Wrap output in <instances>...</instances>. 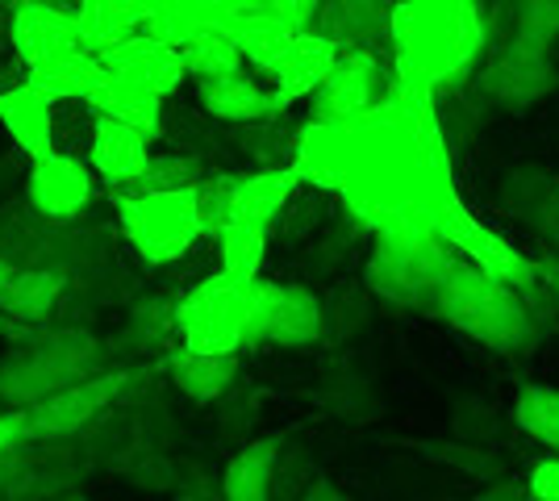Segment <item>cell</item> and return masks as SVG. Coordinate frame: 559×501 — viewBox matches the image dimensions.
Instances as JSON below:
<instances>
[{"label":"cell","mask_w":559,"mask_h":501,"mask_svg":"<svg viewBox=\"0 0 559 501\" xmlns=\"http://www.w3.org/2000/svg\"><path fill=\"white\" fill-rule=\"evenodd\" d=\"M293 171L338 196L368 235L426 226L435 201L455 189V159L439 130V96L405 75L372 109L343 121H301Z\"/></svg>","instance_id":"6da1fadb"},{"label":"cell","mask_w":559,"mask_h":501,"mask_svg":"<svg viewBox=\"0 0 559 501\" xmlns=\"http://www.w3.org/2000/svg\"><path fill=\"white\" fill-rule=\"evenodd\" d=\"M492 38L480 0H393L389 50L393 75H405L435 96L464 88Z\"/></svg>","instance_id":"7a4b0ae2"},{"label":"cell","mask_w":559,"mask_h":501,"mask_svg":"<svg viewBox=\"0 0 559 501\" xmlns=\"http://www.w3.org/2000/svg\"><path fill=\"white\" fill-rule=\"evenodd\" d=\"M421 318L464 334L472 343H480L485 351L506 359L531 356L543 343V334H547L518 288L489 276V272H480V267H472L467 260L451 267V276L439 285L430 310Z\"/></svg>","instance_id":"3957f363"},{"label":"cell","mask_w":559,"mask_h":501,"mask_svg":"<svg viewBox=\"0 0 559 501\" xmlns=\"http://www.w3.org/2000/svg\"><path fill=\"white\" fill-rule=\"evenodd\" d=\"M9 347L13 351L0 359V406L9 409L34 406L55 389L109 368V347L100 334H93V326L43 322Z\"/></svg>","instance_id":"277c9868"},{"label":"cell","mask_w":559,"mask_h":501,"mask_svg":"<svg viewBox=\"0 0 559 501\" xmlns=\"http://www.w3.org/2000/svg\"><path fill=\"white\" fill-rule=\"evenodd\" d=\"M455 263L460 255L430 226L372 230L364 255V285L389 310L426 313Z\"/></svg>","instance_id":"5b68a950"},{"label":"cell","mask_w":559,"mask_h":501,"mask_svg":"<svg viewBox=\"0 0 559 501\" xmlns=\"http://www.w3.org/2000/svg\"><path fill=\"white\" fill-rule=\"evenodd\" d=\"M426 226H430V230H435L460 260H467L472 267H480V272H489V276H497V281H506V285L518 288V293L526 297L531 313L538 318V326H543V331H556L559 313H556V306H551V297H547V288L538 285L531 255L518 251L506 235H497L489 222L464 201L460 184L447 189L443 196L435 201V210H430V217H426Z\"/></svg>","instance_id":"8992f818"},{"label":"cell","mask_w":559,"mask_h":501,"mask_svg":"<svg viewBox=\"0 0 559 501\" xmlns=\"http://www.w3.org/2000/svg\"><path fill=\"white\" fill-rule=\"evenodd\" d=\"M467 88L480 96L489 109L526 114V109H535L538 100H547L559 88L556 47L510 29L506 43L485 50V59L476 63Z\"/></svg>","instance_id":"52a82bcc"},{"label":"cell","mask_w":559,"mask_h":501,"mask_svg":"<svg viewBox=\"0 0 559 501\" xmlns=\"http://www.w3.org/2000/svg\"><path fill=\"white\" fill-rule=\"evenodd\" d=\"M114 214L126 251L146 267H155V272L167 267L171 260H180L192 242L205 239L192 189L121 196V201H114Z\"/></svg>","instance_id":"ba28073f"},{"label":"cell","mask_w":559,"mask_h":501,"mask_svg":"<svg viewBox=\"0 0 559 501\" xmlns=\"http://www.w3.org/2000/svg\"><path fill=\"white\" fill-rule=\"evenodd\" d=\"M255 281L226 276L222 267L176 293V334L197 351H247Z\"/></svg>","instance_id":"9c48e42d"},{"label":"cell","mask_w":559,"mask_h":501,"mask_svg":"<svg viewBox=\"0 0 559 501\" xmlns=\"http://www.w3.org/2000/svg\"><path fill=\"white\" fill-rule=\"evenodd\" d=\"M322 343V297L309 285H284L255 276L251 293V326L247 347H280V351H305Z\"/></svg>","instance_id":"30bf717a"},{"label":"cell","mask_w":559,"mask_h":501,"mask_svg":"<svg viewBox=\"0 0 559 501\" xmlns=\"http://www.w3.org/2000/svg\"><path fill=\"white\" fill-rule=\"evenodd\" d=\"M134 363H114L100 368L84 381H71L55 389L47 397H38L34 406H25V439H71L84 422H93L105 406H114L117 393L130 381Z\"/></svg>","instance_id":"8fae6325"},{"label":"cell","mask_w":559,"mask_h":501,"mask_svg":"<svg viewBox=\"0 0 559 501\" xmlns=\"http://www.w3.org/2000/svg\"><path fill=\"white\" fill-rule=\"evenodd\" d=\"M389 88V72L380 63L376 50H343L334 59V68L326 72V80L305 96L309 100V121H343L355 118L364 109H372L376 100Z\"/></svg>","instance_id":"7c38bea8"},{"label":"cell","mask_w":559,"mask_h":501,"mask_svg":"<svg viewBox=\"0 0 559 501\" xmlns=\"http://www.w3.org/2000/svg\"><path fill=\"white\" fill-rule=\"evenodd\" d=\"M22 192L34 201L38 214L55 217V222H71V217H80L84 210H93L96 171L88 167V159H80V155L47 151V155L29 159Z\"/></svg>","instance_id":"4fadbf2b"},{"label":"cell","mask_w":559,"mask_h":501,"mask_svg":"<svg viewBox=\"0 0 559 501\" xmlns=\"http://www.w3.org/2000/svg\"><path fill=\"white\" fill-rule=\"evenodd\" d=\"M71 47H80V25H75L71 4L63 0H13L9 4V50L25 68Z\"/></svg>","instance_id":"5bb4252c"},{"label":"cell","mask_w":559,"mask_h":501,"mask_svg":"<svg viewBox=\"0 0 559 501\" xmlns=\"http://www.w3.org/2000/svg\"><path fill=\"white\" fill-rule=\"evenodd\" d=\"M100 68L114 75H126V80H134L142 88H151V93L159 96H171L180 93L188 84V72H185V59H180V47H171L164 38H155V34H130V38H121L114 47H105L100 55Z\"/></svg>","instance_id":"9a60e30c"},{"label":"cell","mask_w":559,"mask_h":501,"mask_svg":"<svg viewBox=\"0 0 559 501\" xmlns=\"http://www.w3.org/2000/svg\"><path fill=\"white\" fill-rule=\"evenodd\" d=\"M338 55H343V50L334 47L330 38H322L318 29H297V34L288 38V47L280 50L272 72L263 75L267 88H272L276 109H293L297 100H305V96L313 93V88L326 80V72L334 68Z\"/></svg>","instance_id":"2e32d148"},{"label":"cell","mask_w":559,"mask_h":501,"mask_svg":"<svg viewBox=\"0 0 559 501\" xmlns=\"http://www.w3.org/2000/svg\"><path fill=\"white\" fill-rule=\"evenodd\" d=\"M159 368H164L167 384L176 393H185L188 402L213 406V402H222L238 384V368L242 363H238V351H197V347L176 343V347H167L164 356H159Z\"/></svg>","instance_id":"e0dca14e"},{"label":"cell","mask_w":559,"mask_h":501,"mask_svg":"<svg viewBox=\"0 0 559 501\" xmlns=\"http://www.w3.org/2000/svg\"><path fill=\"white\" fill-rule=\"evenodd\" d=\"M180 334H176V293H139L130 306H126V326L105 338L109 359L114 356H134V359H159L167 347H176Z\"/></svg>","instance_id":"ac0fdd59"},{"label":"cell","mask_w":559,"mask_h":501,"mask_svg":"<svg viewBox=\"0 0 559 501\" xmlns=\"http://www.w3.org/2000/svg\"><path fill=\"white\" fill-rule=\"evenodd\" d=\"M59 230L63 222L38 214L25 192L0 201V260H9L13 267H50Z\"/></svg>","instance_id":"d6986e66"},{"label":"cell","mask_w":559,"mask_h":501,"mask_svg":"<svg viewBox=\"0 0 559 501\" xmlns=\"http://www.w3.org/2000/svg\"><path fill=\"white\" fill-rule=\"evenodd\" d=\"M389 13L393 0H318L313 25L338 50H380L389 47Z\"/></svg>","instance_id":"ffe728a7"},{"label":"cell","mask_w":559,"mask_h":501,"mask_svg":"<svg viewBox=\"0 0 559 501\" xmlns=\"http://www.w3.org/2000/svg\"><path fill=\"white\" fill-rule=\"evenodd\" d=\"M88 167L96 171V180L105 184V189H114L121 180H130V176H139L142 164L151 159V139L139 134L134 126H126V121H114V118H100L96 114V130H93V143H88Z\"/></svg>","instance_id":"44dd1931"},{"label":"cell","mask_w":559,"mask_h":501,"mask_svg":"<svg viewBox=\"0 0 559 501\" xmlns=\"http://www.w3.org/2000/svg\"><path fill=\"white\" fill-rule=\"evenodd\" d=\"M288 443V434H259L251 443H242L222 468V498L226 501H267L272 498V473H276L280 448Z\"/></svg>","instance_id":"7402d4cb"},{"label":"cell","mask_w":559,"mask_h":501,"mask_svg":"<svg viewBox=\"0 0 559 501\" xmlns=\"http://www.w3.org/2000/svg\"><path fill=\"white\" fill-rule=\"evenodd\" d=\"M88 105H93L100 118H114L134 126L139 134H146L151 143H159V118H164V96L142 88L126 75L105 72L96 80V88L88 93Z\"/></svg>","instance_id":"603a6c76"},{"label":"cell","mask_w":559,"mask_h":501,"mask_svg":"<svg viewBox=\"0 0 559 501\" xmlns=\"http://www.w3.org/2000/svg\"><path fill=\"white\" fill-rule=\"evenodd\" d=\"M297 139H301V121L293 118L288 109H272L263 118L230 126V146L251 167H288L293 151H297Z\"/></svg>","instance_id":"cb8c5ba5"},{"label":"cell","mask_w":559,"mask_h":501,"mask_svg":"<svg viewBox=\"0 0 559 501\" xmlns=\"http://www.w3.org/2000/svg\"><path fill=\"white\" fill-rule=\"evenodd\" d=\"M197 100H201V109L213 114L222 126H238V121L263 118V114L276 109L272 88L259 84L247 68L230 75H213V80H197Z\"/></svg>","instance_id":"d4e9b609"},{"label":"cell","mask_w":559,"mask_h":501,"mask_svg":"<svg viewBox=\"0 0 559 501\" xmlns=\"http://www.w3.org/2000/svg\"><path fill=\"white\" fill-rule=\"evenodd\" d=\"M159 143L171 151H192L201 159L217 155V146H230V126L205 114L201 100H180V93L164 96V118H159Z\"/></svg>","instance_id":"484cf974"},{"label":"cell","mask_w":559,"mask_h":501,"mask_svg":"<svg viewBox=\"0 0 559 501\" xmlns=\"http://www.w3.org/2000/svg\"><path fill=\"white\" fill-rule=\"evenodd\" d=\"M146 17H151V0H75L80 47L93 55L146 29Z\"/></svg>","instance_id":"4316f807"},{"label":"cell","mask_w":559,"mask_h":501,"mask_svg":"<svg viewBox=\"0 0 559 501\" xmlns=\"http://www.w3.org/2000/svg\"><path fill=\"white\" fill-rule=\"evenodd\" d=\"M334 210H338V196L334 192L297 180L293 192L284 196V205L276 210V217H272V226H267V242L272 247H305V242L326 226Z\"/></svg>","instance_id":"83f0119b"},{"label":"cell","mask_w":559,"mask_h":501,"mask_svg":"<svg viewBox=\"0 0 559 501\" xmlns=\"http://www.w3.org/2000/svg\"><path fill=\"white\" fill-rule=\"evenodd\" d=\"M293 184H297V171L293 167H251V171H238L230 217L226 222H242V226L267 230L276 210L284 205V196L293 192Z\"/></svg>","instance_id":"f1b7e54d"},{"label":"cell","mask_w":559,"mask_h":501,"mask_svg":"<svg viewBox=\"0 0 559 501\" xmlns=\"http://www.w3.org/2000/svg\"><path fill=\"white\" fill-rule=\"evenodd\" d=\"M0 130L13 139L25 159H38L50 151V100L29 84H13L0 93Z\"/></svg>","instance_id":"f546056e"},{"label":"cell","mask_w":559,"mask_h":501,"mask_svg":"<svg viewBox=\"0 0 559 501\" xmlns=\"http://www.w3.org/2000/svg\"><path fill=\"white\" fill-rule=\"evenodd\" d=\"M100 75H105V68H100V59H96L93 50L71 47L43 59V63H29L25 68V84L38 88L47 100H68V96H84L88 100V93L96 88Z\"/></svg>","instance_id":"4dcf8cb0"},{"label":"cell","mask_w":559,"mask_h":501,"mask_svg":"<svg viewBox=\"0 0 559 501\" xmlns=\"http://www.w3.org/2000/svg\"><path fill=\"white\" fill-rule=\"evenodd\" d=\"M63 285H68V276L55 267H17L9 276V285L0 288V313H9L22 326H43L50 322V310H55Z\"/></svg>","instance_id":"1f68e13d"},{"label":"cell","mask_w":559,"mask_h":501,"mask_svg":"<svg viewBox=\"0 0 559 501\" xmlns=\"http://www.w3.org/2000/svg\"><path fill=\"white\" fill-rule=\"evenodd\" d=\"M396 443H401V448H409V452H418L421 460H430V464H447V468H455L460 477L476 480V485L510 468V460L497 452V448H480V443H467V439L409 434V439H396Z\"/></svg>","instance_id":"d6a6232c"},{"label":"cell","mask_w":559,"mask_h":501,"mask_svg":"<svg viewBox=\"0 0 559 501\" xmlns=\"http://www.w3.org/2000/svg\"><path fill=\"white\" fill-rule=\"evenodd\" d=\"M322 297V343L343 347L355 334H364L376 318V297L364 281H334Z\"/></svg>","instance_id":"836d02e7"},{"label":"cell","mask_w":559,"mask_h":501,"mask_svg":"<svg viewBox=\"0 0 559 501\" xmlns=\"http://www.w3.org/2000/svg\"><path fill=\"white\" fill-rule=\"evenodd\" d=\"M210 171V159L192 155V151H151V159L142 164L139 176L121 180L109 189V201H121V196H142V192H167V189H192L201 176Z\"/></svg>","instance_id":"e575fe53"},{"label":"cell","mask_w":559,"mask_h":501,"mask_svg":"<svg viewBox=\"0 0 559 501\" xmlns=\"http://www.w3.org/2000/svg\"><path fill=\"white\" fill-rule=\"evenodd\" d=\"M242 4H251V0H151L146 34L180 47L188 34H197L205 25H217L226 13L242 9Z\"/></svg>","instance_id":"d590c367"},{"label":"cell","mask_w":559,"mask_h":501,"mask_svg":"<svg viewBox=\"0 0 559 501\" xmlns=\"http://www.w3.org/2000/svg\"><path fill=\"white\" fill-rule=\"evenodd\" d=\"M510 422L518 434H526L543 452L559 455V389L551 384H522L513 397Z\"/></svg>","instance_id":"8d00e7d4"},{"label":"cell","mask_w":559,"mask_h":501,"mask_svg":"<svg viewBox=\"0 0 559 501\" xmlns=\"http://www.w3.org/2000/svg\"><path fill=\"white\" fill-rule=\"evenodd\" d=\"M180 59H185L188 80H213V75H230L247 68L238 43H234L230 34H222L217 25H205V29L188 34L185 43H180Z\"/></svg>","instance_id":"74e56055"},{"label":"cell","mask_w":559,"mask_h":501,"mask_svg":"<svg viewBox=\"0 0 559 501\" xmlns=\"http://www.w3.org/2000/svg\"><path fill=\"white\" fill-rule=\"evenodd\" d=\"M213 242H217V267H222L226 276H238V281L263 276V263H267V251H272L267 230L242 226V222H226Z\"/></svg>","instance_id":"f35d334b"},{"label":"cell","mask_w":559,"mask_h":501,"mask_svg":"<svg viewBox=\"0 0 559 501\" xmlns=\"http://www.w3.org/2000/svg\"><path fill=\"white\" fill-rule=\"evenodd\" d=\"M96 130V109L84 96L68 100H50V151H68V155H88Z\"/></svg>","instance_id":"ab89813d"},{"label":"cell","mask_w":559,"mask_h":501,"mask_svg":"<svg viewBox=\"0 0 559 501\" xmlns=\"http://www.w3.org/2000/svg\"><path fill=\"white\" fill-rule=\"evenodd\" d=\"M556 180V171L543 164H518L510 167L506 176H501V192H497V205L513 217V222H522L526 226V217L531 210L538 205V196L547 192V184Z\"/></svg>","instance_id":"60d3db41"},{"label":"cell","mask_w":559,"mask_h":501,"mask_svg":"<svg viewBox=\"0 0 559 501\" xmlns=\"http://www.w3.org/2000/svg\"><path fill=\"white\" fill-rule=\"evenodd\" d=\"M234 184H238V171L234 167H213L192 184V196H197V217H201V230L205 239H217V230L226 226L230 217V201H234Z\"/></svg>","instance_id":"b9f144b4"},{"label":"cell","mask_w":559,"mask_h":501,"mask_svg":"<svg viewBox=\"0 0 559 501\" xmlns=\"http://www.w3.org/2000/svg\"><path fill=\"white\" fill-rule=\"evenodd\" d=\"M121 477L130 480V485H139V489H146V493H171L180 468H176V460H171L159 443H146L139 452V460H134Z\"/></svg>","instance_id":"7bdbcfd3"},{"label":"cell","mask_w":559,"mask_h":501,"mask_svg":"<svg viewBox=\"0 0 559 501\" xmlns=\"http://www.w3.org/2000/svg\"><path fill=\"white\" fill-rule=\"evenodd\" d=\"M510 17L518 34H531L538 43H559V0H510Z\"/></svg>","instance_id":"ee69618b"},{"label":"cell","mask_w":559,"mask_h":501,"mask_svg":"<svg viewBox=\"0 0 559 501\" xmlns=\"http://www.w3.org/2000/svg\"><path fill=\"white\" fill-rule=\"evenodd\" d=\"M318 473V464H313V455L305 452V448H280V460H276V473H272V498H301L305 485L313 480Z\"/></svg>","instance_id":"f6af8a7d"},{"label":"cell","mask_w":559,"mask_h":501,"mask_svg":"<svg viewBox=\"0 0 559 501\" xmlns=\"http://www.w3.org/2000/svg\"><path fill=\"white\" fill-rule=\"evenodd\" d=\"M526 226L547 242V251H559V171H556V180L547 184V192L538 196V205L531 210Z\"/></svg>","instance_id":"bcb514c9"},{"label":"cell","mask_w":559,"mask_h":501,"mask_svg":"<svg viewBox=\"0 0 559 501\" xmlns=\"http://www.w3.org/2000/svg\"><path fill=\"white\" fill-rule=\"evenodd\" d=\"M522 480H526V498L531 501H559V455H538Z\"/></svg>","instance_id":"7dc6e473"},{"label":"cell","mask_w":559,"mask_h":501,"mask_svg":"<svg viewBox=\"0 0 559 501\" xmlns=\"http://www.w3.org/2000/svg\"><path fill=\"white\" fill-rule=\"evenodd\" d=\"M255 4L288 29H309L313 13H318V0H255Z\"/></svg>","instance_id":"c3c4849f"},{"label":"cell","mask_w":559,"mask_h":501,"mask_svg":"<svg viewBox=\"0 0 559 501\" xmlns=\"http://www.w3.org/2000/svg\"><path fill=\"white\" fill-rule=\"evenodd\" d=\"M480 501H526V480L518 477V473H497V477L480 480Z\"/></svg>","instance_id":"681fc988"},{"label":"cell","mask_w":559,"mask_h":501,"mask_svg":"<svg viewBox=\"0 0 559 501\" xmlns=\"http://www.w3.org/2000/svg\"><path fill=\"white\" fill-rule=\"evenodd\" d=\"M176 498H222V485H217V477H210V473H201V468H180V477H176V489H171Z\"/></svg>","instance_id":"f907efd6"},{"label":"cell","mask_w":559,"mask_h":501,"mask_svg":"<svg viewBox=\"0 0 559 501\" xmlns=\"http://www.w3.org/2000/svg\"><path fill=\"white\" fill-rule=\"evenodd\" d=\"M531 263H535L538 285L547 288V297H551V306H556V313H559V251H543V255H531Z\"/></svg>","instance_id":"816d5d0a"},{"label":"cell","mask_w":559,"mask_h":501,"mask_svg":"<svg viewBox=\"0 0 559 501\" xmlns=\"http://www.w3.org/2000/svg\"><path fill=\"white\" fill-rule=\"evenodd\" d=\"M25 460H29V452H25V439H22V443H13V448H4V452H0V498L9 493V485H13V480L22 477Z\"/></svg>","instance_id":"f5cc1de1"},{"label":"cell","mask_w":559,"mask_h":501,"mask_svg":"<svg viewBox=\"0 0 559 501\" xmlns=\"http://www.w3.org/2000/svg\"><path fill=\"white\" fill-rule=\"evenodd\" d=\"M25 439V409H0V452Z\"/></svg>","instance_id":"db71d44e"},{"label":"cell","mask_w":559,"mask_h":501,"mask_svg":"<svg viewBox=\"0 0 559 501\" xmlns=\"http://www.w3.org/2000/svg\"><path fill=\"white\" fill-rule=\"evenodd\" d=\"M305 501H343V489L326 477V473H313V480L305 485Z\"/></svg>","instance_id":"11a10c76"},{"label":"cell","mask_w":559,"mask_h":501,"mask_svg":"<svg viewBox=\"0 0 559 501\" xmlns=\"http://www.w3.org/2000/svg\"><path fill=\"white\" fill-rule=\"evenodd\" d=\"M22 80H25V63L17 55H4V59H0V93H9V88L22 84Z\"/></svg>","instance_id":"9f6ffc18"},{"label":"cell","mask_w":559,"mask_h":501,"mask_svg":"<svg viewBox=\"0 0 559 501\" xmlns=\"http://www.w3.org/2000/svg\"><path fill=\"white\" fill-rule=\"evenodd\" d=\"M13 272H17V267H13V263H9V260H0V288L9 285V276H13Z\"/></svg>","instance_id":"6f0895ef"},{"label":"cell","mask_w":559,"mask_h":501,"mask_svg":"<svg viewBox=\"0 0 559 501\" xmlns=\"http://www.w3.org/2000/svg\"><path fill=\"white\" fill-rule=\"evenodd\" d=\"M63 4H71V9H75V0H63Z\"/></svg>","instance_id":"680465c9"},{"label":"cell","mask_w":559,"mask_h":501,"mask_svg":"<svg viewBox=\"0 0 559 501\" xmlns=\"http://www.w3.org/2000/svg\"><path fill=\"white\" fill-rule=\"evenodd\" d=\"M0 4H13V0H0Z\"/></svg>","instance_id":"91938a15"},{"label":"cell","mask_w":559,"mask_h":501,"mask_svg":"<svg viewBox=\"0 0 559 501\" xmlns=\"http://www.w3.org/2000/svg\"><path fill=\"white\" fill-rule=\"evenodd\" d=\"M0 409H4V406H0Z\"/></svg>","instance_id":"94428289"}]
</instances>
